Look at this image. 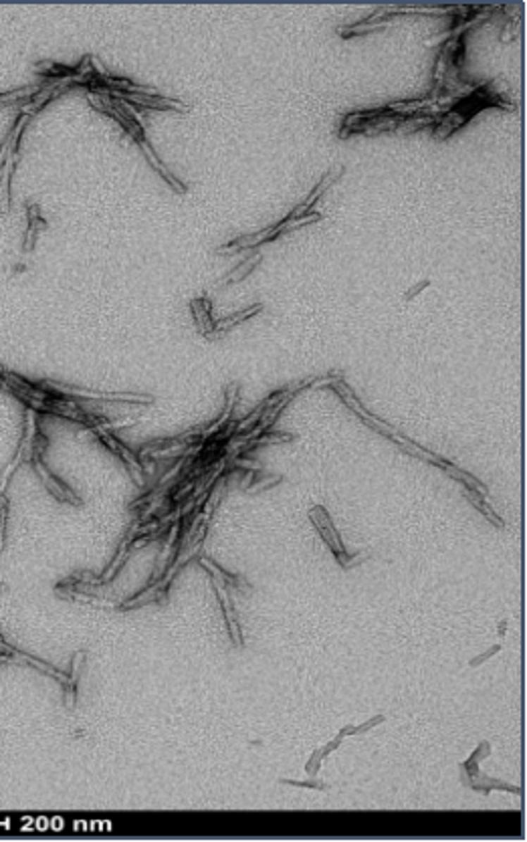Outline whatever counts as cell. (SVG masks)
Masks as SVG:
<instances>
[{
    "mask_svg": "<svg viewBox=\"0 0 527 842\" xmlns=\"http://www.w3.org/2000/svg\"><path fill=\"white\" fill-rule=\"evenodd\" d=\"M483 109H501V111H513L515 106L513 101L495 87L493 81L487 83H469L465 89L447 99L442 107L437 123L433 125V137L438 142H445L465 128L469 121L473 120Z\"/></svg>",
    "mask_w": 527,
    "mask_h": 842,
    "instance_id": "1",
    "label": "cell"
},
{
    "mask_svg": "<svg viewBox=\"0 0 527 842\" xmlns=\"http://www.w3.org/2000/svg\"><path fill=\"white\" fill-rule=\"evenodd\" d=\"M89 104L97 111H101V113H106V116H109L111 120H116L118 123H120L121 128H123V132L128 134V136L132 137L134 142H136L137 146L142 148V151L146 154V158L150 160L151 168L164 178V182H166L168 186L174 190V192H178V194H186L188 192V188H186V184H182L170 170H168L166 166L160 162V158L156 156V151H154V148H151L150 140L146 137V132H144V125H142V121L137 120V116L132 111V107L128 106V104H123L121 99H118L116 95H111V93H91L89 91Z\"/></svg>",
    "mask_w": 527,
    "mask_h": 842,
    "instance_id": "2",
    "label": "cell"
},
{
    "mask_svg": "<svg viewBox=\"0 0 527 842\" xmlns=\"http://www.w3.org/2000/svg\"><path fill=\"white\" fill-rule=\"evenodd\" d=\"M311 521H314V526L317 527V531L321 533V538H323V542L330 545V550L333 552V556L340 559V564L344 566L347 570V562H349V556H347L346 547H344V543H342V540H340V535H337V531H335V527H333L332 519H330V515H328V512L321 507V505H317V507H314L311 509Z\"/></svg>",
    "mask_w": 527,
    "mask_h": 842,
    "instance_id": "3",
    "label": "cell"
},
{
    "mask_svg": "<svg viewBox=\"0 0 527 842\" xmlns=\"http://www.w3.org/2000/svg\"><path fill=\"white\" fill-rule=\"evenodd\" d=\"M30 465L37 469L39 477L45 483L46 491L55 497L57 501H61V503H71V505H81V497L77 495L69 485H65V483L61 481L59 477H55V475L49 471V466L43 463V459H32Z\"/></svg>",
    "mask_w": 527,
    "mask_h": 842,
    "instance_id": "4",
    "label": "cell"
},
{
    "mask_svg": "<svg viewBox=\"0 0 527 842\" xmlns=\"http://www.w3.org/2000/svg\"><path fill=\"white\" fill-rule=\"evenodd\" d=\"M214 590H216V594H218V600H221V606H223L226 626H228V631H230V636H232V640H235V645H237V647H242L239 620H237V614H235V610H232V604H230V600H228V592H226V586L223 584V582H221V580H216V578H214Z\"/></svg>",
    "mask_w": 527,
    "mask_h": 842,
    "instance_id": "5",
    "label": "cell"
},
{
    "mask_svg": "<svg viewBox=\"0 0 527 842\" xmlns=\"http://www.w3.org/2000/svg\"><path fill=\"white\" fill-rule=\"evenodd\" d=\"M192 314H194L198 331H200V333H204L206 338H211V333H212V330H214V323H216V321H212L209 299H206V297H202V299L192 301Z\"/></svg>",
    "mask_w": 527,
    "mask_h": 842,
    "instance_id": "6",
    "label": "cell"
},
{
    "mask_svg": "<svg viewBox=\"0 0 527 842\" xmlns=\"http://www.w3.org/2000/svg\"><path fill=\"white\" fill-rule=\"evenodd\" d=\"M263 309V305L259 303V305H253V307H249V309H244V311H237V314H232V316L225 317V319H221V321H216L214 323V330H212L211 338H218V335H223L226 330H230V328H235V326H239L241 321H244V319H249V317H253L255 314H259Z\"/></svg>",
    "mask_w": 527,
    "mask_h": 842,
    "instance_id": "7",
    "label": "cell"
},
{
    "mask_svg": "<svg viewBox=\"0 0 527 842\" xmlns=\"http://www.w3.org/2000/svg\"><path fill=\"white\" fill-rule=\"evenodd\" d=\"M43 91V85H27L16 91H6L0 93V107L4 106H15L18 101H30L32 97H37Z\"/></svg>",
    "mask_w": 527,
    "mask_h": 842,
    "instance_id": "8",
    "label": "cell"
},
{
    "mask_svg": "<svg viewBox=\"0 0 527 842\" xmlns=\"http://www.w3.org/2000/svg\"><path fill=\"white\" fill-rule=\"evenodd\" d=\"M200 564H202L206 570L211 571L216 580H221L225 586L226 584H230V586L239 588V590H242V588H249L247 586V582H244L242 578H239V576H232V574H228V571H225V570H221V568H218V566H216L212 559H209V557H200Z\"/></svg>",
    "mask_w": 527,
    "mask_h": 842,
    "instance_id": "9",
    "label": "cell"
},
{
    "mask_svg": "<svg viewBox=\"0 0 527 842\" xmlns=\"http://www.w3.org/2000/svg\"><path fill=\"white\" fill-rule=\"evenodd\" d=\"M465 497H467L469 501L473 503V507L475 509H479V512L485 515V519H489L493 526L501 527L503 526V521L499 519V515L491 507H489V503L485 501V495H481V493H477V491H473V489H465Z\"/></svg>",
    "mask_w": 527,
    "mask_h": 842,
    "instance_id": "10",
    "label": "cell"
},
{
    "mask_svg": "<svg viewBox=\"0 0 527 842\" xmlns=\"http://www.w3.org/2000/svg\"><path fill=\"white\" fill-rule=\"evenodd\" d=\"M259 261H261V255H259V251H255V253L249 256V259H247V261H244L242 265H239V267H237L235 271L230 273V275L226 277L225 281H221V287H228V285H232V283H237V281H241V279H244V277H247L249 273L255 269V265H256V263H259Z\"/></svg>",
    "mask_w": 527,
    "mask_h": 842,
    "instance_id": "11",
    "label": "cell"
},
{
    "mask_svg": "<svg viewBox=\"0 0 527 842\" xmlns=\"http://www.w3.org/2000/svg\"><path fill=\"white\" fill-rule=\"evenodd\" d=\"M0 655H8V657H13V661H15L16 655V648L11 647V645L2 638V634H0Z\"/></svg>",
    "mask_w": 527,
    "mask_h": 842,
    "instance_id": "12",
    "label": "cell"
},
{
    "mask_svg": "<svg viewBox=\"0 0 527 842\" xmlns=\"http://www.w3.org/2000/svg\"><path fill=\"white\" fill-rule=\"evenodd\" d=\"M204 499H206V495H202V497H200V499H198V505H200V503H202V501H204ZM190 507H192V505H188V507H186V509H184V512H182V515H188V512H190Z\"/></svg>",
    "mask_w": 527,
    "mask_h": 842,
    "instance_id": "13",
    "label": "cell"
},
{
    "mask_svg": "<svg viewBox=\"0 0 527 842\" xmlns=\"http://www.w3.org/2000/svg\"><path fill=\"white\" fill-rule=\"evenodd\" d=\"M0 662H15V661H13V657H8V655H0Z\"/></svg>",
    "mask_w": 527,
    "mask_h": 842,
    "instance_id": "14",
    "label": "cell"
}]
</instances>
